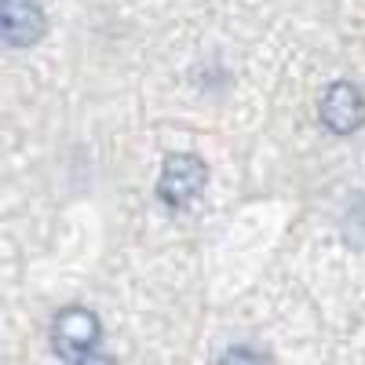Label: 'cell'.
Listing matches in <instances>:
<instances>
[{
  "instance_id": "obj_2",
  "label": "cell",
  "mask_w": 365,
  "mask_h": 365,
  "mask_svg": "<svg viewBox=\"0 0 365 365\" xmlns=\"http://www.w3.org/2000/svg\"><path fill=\"white\" fill-rule=\"evenodd\" d=\"M205 182H208V168H205V161L197 154H172L161 165L158 194L172 208H187L190 201H197V194L205 190Z\"/></svg>"
},
{
  "instance_id": "obj_5",
  "label": "cell",
  "mask_w": 365,
  "mask_h": 365,
  "mask_svg": "<svg viewBox=\"0 0 365 365\" xmlns=\"http://www.w3.org/2000/svg\"><path fill=\"white\" fill-rule=\"evenodd\" d=\"M263 354H252V351H227L223 361H259Z\"/></svg>"
},
{
  "instance_id": "obj_1",
  "label": "cell",
  "mask_w": 365,
  "mask_h": 365,
  "mask_svg": "<svg viewBox=\"0 0 365 365\" xmlns=\"http://www.w3.org/2000/svg\"><path fill=\"white\" fill-rule=\"evenodd\" d=\"M103 336V325L99 318L91 314L88 307H66V311H58L55 325H51V340H55V351L58 358H66V361H99L96 354H91V347L99 344Z\"/></svg>"
},
{
  "instance_id": "obj_4",
  "label": "cell",
  "mask_w": 365,
  "mask_h": 365,
  "mask_svg": "<svg viewBox=\"0 0 365 365\" xmlns=\"http://www.w3.org/2000/svg\"><path fill=\"white\" fill-rule=\"evenodd\" d=\"M0 26H4V41L11 48H29L44 37V11L34 0H4V11H0Z\"/></svg>"
},
{
  "instance_id": "obj_3",
  "label": "cell",
  "mask_w": 365,
  "mask_h": 365,
  "mask_svg": "<svg viewBox=\"0 0 365 365\" xmlns=\"http://www.w3.org/2000/svg\"><path fill=\"white\" fill-rule=\"evenodd\" d=\"M318 113H322V125L332 135H351L365 125V96L351 81H336L325 88Z\"/></svg>"
}]
</instances>
